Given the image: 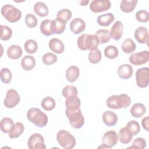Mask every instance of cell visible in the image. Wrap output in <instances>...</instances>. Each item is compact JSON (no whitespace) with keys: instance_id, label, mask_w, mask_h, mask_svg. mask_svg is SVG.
<instances>
[{"instance_id":"44dd1931","label":"cell","mask_w":149,"mask_h":149,"mask_svg":"<svg viewBox=\"0 0 149 149\" xmlns=\"http://www.w3.org/2000/svg\"><path fill=\"white\" fill-rule=\"evenodd\" d=\"M80 74V70L76 66H69L66 72V78L70 83H73L77 80Z\"/></svg>"},{"instance_id":"484cf974","label":"cell","mask_w":149,"mask_h":149,"mask_svg":"<svg viewBox=\"0 0 149 149\" xmlns=\"http://www.w3.org/2000/svg\"><path fill=\"white\" fill-rule=\"evenodd\" d=\"M137 2V0H122L120 5V9L125 13H130L134 10Z\"/></svg>"},{"instance_id":"4fadbf2b","label":"cell","mask_w":149,"mask_h":149,"mask_svg":"<svg viewBox=\"0 0 149 149\" xmlns=\"http://www.w3.org/2000/svg\"><path fill=\"white\" fill-rule=\"evenodd\" d=\"M134 36L137 41L139 43L148 44V31L146 27L141 26L138 27L134 31Z\"/></svg>"},{"instance_id":"277c9868","label":"cell","mask_w":149,"mask_h":149,"mask_svg":"<svg viewBox=\"0 0 149 149\" xmlns=\"http://www.w3.org/2000/svg\"><path fill=\"white\" fill-rule=\"evenodd\" d=\"M27 118L30 122L38 127H43L48 123L47 115L39 108H30L27 112Z\"/></svg>"},{"instance_id":"bcb514c9","label":"cell","mask_w":149,"mask_h":149,"mask_svg":"<svg viewBox=\"0 0 149 149\" xmlns=\"http://www.w3.org/2000/svg\"><path fill=\"white\" fill-rule=\"evenodd\" d=\"M146 147V140L141 137H137L135 139L132 144V146L129 147L128 148H139V149H143Z\"/></svg>"},{"instance_id":"60d3db41","label":"cell","mask_w":149,"mask_h":149,"mask_svg":"<svg viewBox=\"0 0 149 149\" xmlns=\"http://www.w3.org/2000/svg\"><path fill=\"white\" fill-rule=\"evenodd\" d=\"M81 102L77 95H72L68 98L65 101V106L66 107H80Z\"/></svg>"},{"instance_id":"9c48e42d","label":"cell","mask_w":149,"mask_h":149,"mask_svg":"<svg viewBox=\"0 0 149 149\" xmlns=\"http://www.w3.org/2000/svg\"><path fill=\"white\" fill-rule=\"evenodd\" d=\"M20 101L18 93L14 89H9L6 94L3 104L8 108H12L16 107Z\"/></svg>"},{"instance_id":"836d02e7","label":"cell","mask_w":149,"mask_h":149,"mask_svg":"<svg viewBox=\"0 0 149 149\" xmlns=\"http://www.w3.org/2000/svg\"><path fill=\"white\" fill-rule=\"evenodd\" d=\"M104 55L108 59H115L119 55L118 49L114 45H108L104 49Z\"/></svg>"},{"instance_id":"ba28073f","label":"cell","mask_w":149,"mask_h":149,"mask_svg":"<svg viewBox=\"0 0 149 149\" xmlns=\"http://www.w3.org/2000/svg\"><path fill=\"white\" fill-rule=\"evenodd\" d=\"M136 81L138 87L145 88L149 83V69L147 67L139 69L136 72Z\"/></svg>"},{"instance_id":"e0dca14e","label":"cell","mask_w":149,"mask_h":149,"mask_svg":"<svg viewBox=\"0 0 149 149\" xmlns=\"http://www.w3.org/2000/svg\"><path fill=\"white\" fill-rule=\"evenodd\" d=\"M133 73V69L129 64H123L119 66L117 73L119 77L122 79H128L130 78Z\"/></svg>"},{"instance_id":"b9f144b4","label":"cell","mask_w":149,"mask_h":149,"mask_svg":"<svg viewBox=\"0 0 149 149\" xmlns=\"http://www.w3.org/2000/svg\"><path fill=\"white\" fill-rule=\"evenodd\" d=\"M126 127L129 129V130L131 132V133L133 136L137 135L140 130V127L139 123L137 121L134 120L129 121L127 123Z\"/></svg>"},{"instance_id":"52a82bcc","label":"cell","mask_w":149,"mask_h":149,"mask_svg":"<svg viewBox=\"0 0 149 149\" xmlns=\"http://www.w3.org/2000/svg\"><path fill=\"white\" fill-rule=\"evenodd\" d=\"M118 141V135L114 130H109L105 133L102 139V146L99 148H111L115 146Z\"/></svg>"},{"instance_id":"ffe728a7","label":"cell","mask_w":149,"mask_h":149,"mask_svg":"<svg viewBox=\"0 0 149 149\" xmlns=\"http://www.w3.org/2000/svg\"><path fill=\"white\" fill-rule=\"evenodd\" d=\"M133 136V135L126 126L121 128L119 132V140L123 144H129L132 141Z\"/></svg>"},{"instance_id":"ee69618b","label":"cell","mask_w":149,"mask_h":149,"mask_svg":"<svg viewBox=\"0 0 149 149\" xmlns=\"http://www.w3.org/2000/svg\"><path fill=\"white\" fill-rule=\"evenodd\" d=\"M25 23L29 28H34L37 25V19L32 13L26 15L25 17Z\"/></svg>"},{"instance_id":"7dc6e473","label":"cell","mask_w":149,"mask_h":149,"mask_svg":"<svg viewBox=\"0 0 149 149\" xmlns=\"http://www.w3.org/2000/svg\"><path fill=\"white\" fill-rule=\"evenodd\" d=\"M148 121H149V117L148 116H146V117L142 119V121H141V124H142L143 127L147 132L149 131Z\"/></svg>"},{"instance_id":"d6a6232c","label":"cell","mask_w":149,"mask_h":149,"mask_svg":"<svg viewBox=\"0 0 149 149\" xmlns=\"http://www.w3.org/2000/svg\"><path fill=\"white\" fill-rule=\"evenodd\" d=\"M95 36L98 37L101 44H105L110 40L109 31L106 29H100L96 31Z\"/></svg>"},{"instance_id":"5bb4252c","label":"cell","mask_w":149,"mask_h":149,"mask_svg":"<svg viewBox=\"0 0 149 149\" xmlns=\"http://www.w3.org/2000/svg\"><path fill=\"white\" fill-rule=\"evenodd\" d=\"M123 32V24L120 21H116L112 26L109 31L110 38L114 40H119L122 36Z\"/></svg>"},{"instance_id":"5b68a950","label":"cell","mask_w":149,"mask_h":149,"mask_svg":"<svg viewBox=\"0 0 149 149\" xmlns=\"http://www.w3.org/2000/svg\"><path fill=\"white\" fill-rule=\"evenodd\" d=\"M56 140L58 144L65 149H72L76 143L74 137L65 130H61L57 133Z\"/></svg>"},{"instance_id":"cb8c5ba5","label":"cell","mask_w":149,"mask_h":149,"mask_svg":"<svg viewBox=\"0 0 149 149\" xmlns=\"http://www.w3.org/2000/svg\"><path fill=\"white\" fill-rule=\"evenodd\" d=\"M35 65L36 59L31 55H26L21 60V66L24 70H31L34 68Z\"/></svg>"},{"instance_id":"7c38bea8","label":"cell","mask_w":149,"mask_h":149,"mask_svg":"<svg viewBox=\"0 0 149 149\" xmlns=\"http://www.w3.org/2000/svg\"><path fill=\"white\" fill-rule=\"evenodd\" d=\"M111 6L109 0H94L91 2L90 9L94 13H100L108 10Z\"/></svg>"},{"instance_id":"ab89813d","label":"cell","mask_w":149,"mask_h":149,"mask_svg":"<svg viewBox=\"0 0 149 149\" xmlns=\"http://www.w3.org/2000/svg\"><path fill=\"white\" fill-rule=\"evenodd\" d=\"M1 40L3 41H8L9 40L12 36V30L11 29L5 25L1 26Z\"/></svg>"},{"instance_id":"3957f363","label":"cell","mask_w":149,"mask_h":149,"mask_svg":"<svg viewBox=\"0 0 149 149\" xmlns=\"http://www.w3.org/2000/svg\"><path fill=\"white\" fill-rule=\"evenodd\" d=\"M79 48L83 51L93 50L97 49L100 41L95 35L83 34L79 37L77 41Z\"/></svg>"},{"instance_id":"f6af8a7d","label":"cell","mask_w":149,"mask_h":149,"mask_svg":"<svg viewBox=\"0 0 149 149\" xmlns=\"http://www.w3.org/2000/svg\"><path fill=\"white\" fill-rule=\"evenodd\" d=\"M136 18L141 23H147L149 20V13L147 10H140L136 13Z\"/></svg>"},{"instance_id":"8fae6325","label":"cell","mask_w":149,"mask_h":149,"mask_svg":"<svg viewBox=\"0 0 149 149\" xmlns=\"http://www.w3.org/2000/svg\"><path fill=\"white\" fill-rule=\"evenodd\" d=\"M149 61V52L143 51L131 55L129 57V62L133 65L139 66L146 63Z\"/></svg>"},{"instance_id":"f546056e","label":"cell","mask_w":149,"mask_h":149,"mask_svg":"<svg viewBox=\"0 0 149 149\" xmlns=\"http://www.w3.org/2000/svg\"><path fill=\"white\" fill-rule=\"evenodd\" d=\"M14 126L13 121L10 118H3L1 119L0 123L1 130L3 133H9L13 128Z\"/></svg>"},{"instance_id":"6da1fadb","label":"cell","mask_w":149,"mask_h":149,"mask_svg":"<svg viewBox=\"0 0 149 149\" xmlns=\"http://www.w3.org/2000/svg\"><path fill=\"white\" fill-rule=\"evenodd\" d=\"M65 113L72 127L78 129L83 127L84 123V118L79 107L66 108Z\"/></svg>"},{"instance_id":"603a6c76","label":"cell","mask_w":149,"mask_h":149,"mask_svg":"<svg viewBox=\"0 0 149 149\" xmlns=\"http://www.w3.org/2000/svg\"><path fill=\"white\" fill-rule=\"evenodd\" d=\"M23 51L22 48L17 45H10L7 50L8 56L12 59H17L22 55Z\"/></svg>"},{"instance_id":"7a4b0ae2","label":"cell","mask_w":149,"mask_h":149,"mask_svg":"<svg viewBox=\"0 0 149 149\" xmlns=\"http://www.w3.org/2000/svg\"><path fill=\"white\" fill-rule=\"evenodd\" d=\"M131 104L130 97L125 94L119 95H113L107 100V105L109 108L118 109L120 108H126Z\"/></svg>"},{"instance_id":"83f0119b","label":"cell","mask_w":149,"mask_h":149,"mask_svg":"<svg viewBox=\"0 0 149 149\" xmlns=\"http://www.w3.org/2000/svg\"><path fill=\"white\" fill-rule=\"evenodd\" d=\"M34 11L40 17H44L48 15L49 10L47 6L42 2H37L34 6Z\"/></svg>"},{"instance_id":"f35d334b","label":"cell","mask_w":149,"mask_h":149,"mask_svg":"<svg viewBox=\"0 0 149 149\" xmlns=\"http://www.w3.org/2000/svg\"><path fill=\"white\" fill-rule=\"evenodd\" d=\"M57 56L51 52H47L43 55L42 58V62L47 65H50L57 61Z\"/></svg>"},{"instance_id":"ac0fdd59","label":"cell","mask_w":149,"mask_h":149,"mask_svg":"<svg viewBox=\"0 0 149 149\" xmlns=\"http://www.w3.org/2000/svg\"><path fill=\"white\" fill-rule=\"evenodd\" d=\"M102 119L104 124L108 126H112L116 124L118 116L116 114L111 111H107L102 114Z\"/></svg>"},{"instance_id":"d590c367","label":"cell","mask_w":149,"mask_h":149,"mask_svg":"<svg viewBox=\"0 0 149 149\" xmlns=\"http://www.w3.org/2000/svg\"><path fill=\"white\" fill-rule=\"evenodd\" d=\"M51 21L52 20L49 19H45V20H44L40 24V31L41 33L44 36H49L52 34L51 30V27H50Z\"/></svg>"},{"instance_id":"4316f807","label":"cell","mask_w":149,"mask_h":149,"mask_svg":"<svg viewBox=\"0 0 149 149\" xmlns=\"http://www.w3.org/2000/svg\"><path fill=\"white\" fill-rule=\"evenodd\" d=\"M121 47L124 53L129 54L133 52L136 50V45L132 39L126 38L122 42Z\"/></svg>"},{"instance_id":"d4e9b609","label":"cell","mask_w":149,"mask_h":149,"mask_svg":"<svg viewBox=\"0 0 149 149\" xmlns=\"http://www.w3.org/2000/svg\"><path fill=\"white\" fill-rule=\"evenodd\" d=\"M115 20L114 15L112 13H107L100 15L97 20L98 24L101 26H108Z\"/></svg>"},{"instance_id":"7402d4cb","label":"cell","mask_w":149,"mask_h":149,"mask_svg":"<svg viewBox=\"0 0 149 149\" xmlns=\"http://www.w3.org/2000/svg\"><path fill=\"white\" fill-rule=\"evenodd\" d=\"M130 111L133 117L139 118L146 113V108L143 104L136 103L131 107Z\"/></svg>"},{"instance_id":"2e32d148","label":"cell","mask_w":149,"mask_h":149,"mask_svg":"<svg viewBox=\"0 0 149 149\" xmlns=\"http://www.w3.org/2000/svg\"><path fill=\"white\" fill-rule=\"evenodd\" d=\"M66 22L59 18H56L51 21L50 27L52 34H60L64 32L66 27Z\"/></svg>"},{"instance_id":"9a60e30c","label":"cell","mask_w":149,"mask_h":149,"mask_svg":"<svg viewBox=\"0 0 149 149\" xmlns=\"http://www.w3.org/2000/svg\"><path fill=\"white\" fill-rule=\"evenodd\" d=\"M85 22L81 18H75L73 19L70 23V29L71 31L75 34L82 33L85 30Z\"/></svg>"},{"instance_id":"f1b7e54d","label":"cell","mask_w":149,"mask_h":149,"mask_svg":"<svg viewBox=\"0 0 149 149\" xmlns=\"http://www.w3.org/2000/svg\"><path fill=\"white\" fill-rule=\"evenodd\" d=\"M24 132V125L21 122H16L14 124L12 129L8 133L10 139H15L19 137Z\"/></svg>"},{"instance_id":"8d00e7d4","label":"cell","mask_w":149,"mask_h":149,"mask_svg":"<svg viewBox=\"0 0 149 149\" xmlns=\"http://www.w3.org/2000/svg\"><path fill=\"white\" fill-rule=\"evenodd\" d=\"M62 94V95L66 98L72 95H77L78 91L75 86L72 85H68L63 88Z\"/></svg>"},{"instance_id":"74e56055","label":"cell","mask_w":149,"mask_h":149,"mask_svg":"<svg viewBox=\"0 0 149 149\" xmlns=\"http://www.w3.org/2000/svg\"><path fill=\"white\" fill-rule=\"evenodd\" d=\"M0 76L1 81L5 84H9L12 80V73L8 68H2L1 70Z\"/></svg>"},{"instance_id":"8992f818","label":"cell","mask_w":149,"mask_h":149,"mask_svg":"<svg viewBox=\"0 0 149 149\" xmlns=\"http://www.w3.org/2000/svg\"><path fill=\"white\" fill-rule=\"evenodd\" d=\"M2 15L10 23H15L22 17V12L17 8L10 4H6L1 8Z\"/></svg>"},{"instance_id":"1f68e13d","label":"cell","mask_w":149,"mask_h":149,"mask_svg":"<svg viewBox=\"0 0 149 149\" xmlns=\"http://www.w3.org/2000/svg\"><path fill=\"white\" fill-rule=\"evenodd\" d=\"M88 58L91 63L95 64L98 63L102 58V55L100 50L97 48L90 51L88 54Z\"/></svg>"},{"instance_id":"7bdbcfd3","label":"cell","mask_w":149,"mask_h":149,"mask_svg":"<svg viewBox=\"0 0 149 149\" xmlns=\"http://www.w3.org/2000/svg\"><path fill=\"white\" fill-rule=\"evenodd\" d=\"M72 12L69 9H62L58 12L56 17L63 20L66 23L72 17Z\"/></svg>"},{"instance_id":"c3c4849f","label":"cell","mask_w":149,"mask_h":149,"mask_svg":"<svg viewBox=\"0 0 149 149\" xmlns=\"http://www.w3.org/2000/svg\"><path fill=\"white\" fill-rule=\"evenodd\" d=\"M79 3L81 6H86L89 3V0H87V1H79Z\"/></svg>"},{"instance_id":"4dcf8cb0","label":"cell","mask_w":149,"mask_h":149,"mask_svg":"<svg viewBox=\"0 0 149 149\" xmlns=\"http://www.w3.org/2000/svg\"><path fill=\"white\" fill-rule=\"evenodd\" d=\"M41 105L45 111H50L54 109L56 106V102L51 97H45L42 99Z\"/></svg>"},{"instance_id":"d6986e66","label":"cell","mask_w":149,"mask_h":149,"mask_svg":"<svg viewBox=\"0 0 149 149\" xmlns=\"http://www.w3.org/2000/svg\"><path fill=\"white\" fill-rule=\"evenodd\" d=\"M49 49L56 54H62L64 51L65 47L62 41L56 38H53L49 41Z\"/></svg>"},{"instance_id":"30bf717a","label":"cell","mask_w":149,"mask_h":149,"mask_svg":"<svg viewBox=\"0 0 149 149\" xmlns=\"http://www.w3.org/2000/svg\"><path fill=\"white\" fill-rule=\"evenodd\" d=\"M27 146L30 149H45L44 139L40 133H34L30 136L27 141Z\"/></svg>"},{"instance_id":"e575fe53","label":"cell","mask_w":149,"mask_h":149,"mask_svg":"<svg viewBox=\"0 0 149 149\" xmlns=\"http://www.w3.org/2000/svg\"><path fill=\"white\" fill-rule=\"evenodd\" d=\"M24 47L26 52L29 54H34L36 52L38 49V44L35 40L30 39L25 42Z\"/></svg>"}]
</instances>
